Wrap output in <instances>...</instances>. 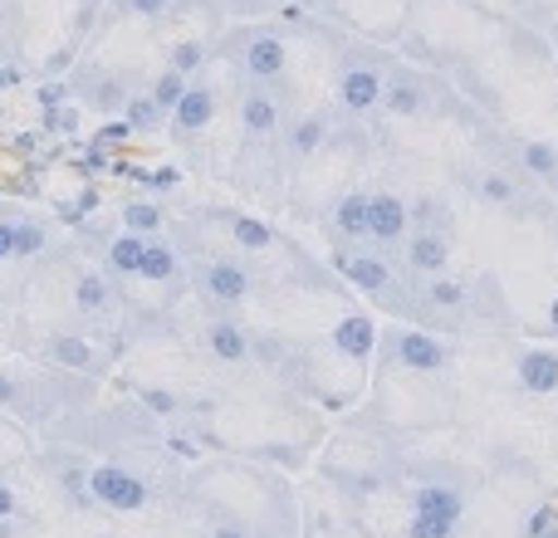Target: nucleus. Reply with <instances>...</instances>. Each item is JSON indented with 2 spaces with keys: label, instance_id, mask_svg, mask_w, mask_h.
<instances>
[{
  "label": "nucleus",
  "instance_id": "nucleus-1",
  "mask_svg": "<svg viewBox=\"0 0 558 538\" xmlns=\"http://www.w3.org/2000/svg\"><path fill=\"white\" fill-rule=\"evenodd\" d=\"M383 113L397 118V123H426V118H461V113H471V108L461 103V94H456L441 74L402 64V59H387Z\"/></svg>",
  "mask_w": 558,
  "mask_h": 538
},
{
  "label": "nucleus",
  "instance_id": "nucleus-2",
  "mask_svg": "<svg viewBox=\"0 0 558 538\" xmlns=\"http://www.w3.org/2000/svg\"><path fill=\"white\" fill-rule=\"evenodd\" d=\"M377 347H383V372H402V377H441L461 357V347L451 338L432 333L422 323L387 328V333H377Z\"/></svg>",
  "mask_w": 558,
  "mask_h": 538
},
{
  "label": "nucleus",
  "instance_id": "nucleus-3",
  "mask_svg": "<svg viewBox=\"0 0 558 538\" xmlns=\"http://www.w3.org/2000/svg\"><path fill=\"white\" fill-rule=\"evenodd\" d=\"M471 510V494L451 475H432L412 490V510H407V538H456Z\"/></svg>",
  "mask_w": 558,
  "mask_h": 538
},
{
  "label": "nucleus",
  "instance_id": "nucleus-4",
  "mask_svg": "<svg viewBox=\"0 0 558 538\" xmlns=\"http://www.w3.org/2000/svg\"><path fill=\"white\" fill-rule=\"evenodd\" d=\"M221 54L231 59V69L245 84H279L289 74V39L270 25H241L226 35Z\"/></svg>",
  "mask_w": 558,
  "mask_h": 538
},
{
  "label": "nucleus",
  "instance_id": "nucleus-5",
  "mask_svg": "<svg viewBox=\"0 0 558 538\" xmlns=\"http://www.w3.org/2000/svg\"><path fill=\"white\" fill-rule=\"evenodd\" d=\"M88 504H98L104 514H118V519H133V514H147V504H153V480L123 461H98L88 465Z\"/></svg>",
  "mask_w": 558,
  "mask_h": 538
},
{
  "label": "nucleus",
  "instance_id": "nucleus-6",
  "mask_svg": "<svg viewBox=\"0 0 558 538\" xmlns=\"http://www.w3.org/2000/svg\"><path fill=\"white\" fill-rule=\"evenodd\" d=\"M387 94V59L383 54H353L333 74V103L343 118H377Z\"/></svg>",
  "mask_w": 558,
  "mask_h": 538
},
{
  "label": "nucleus",
  "instance_id": "nucleus-7",
  "mask_svg": "<svg viewBox=\"0 0 558 538\" xmlns=\"http://www.w3.org/2000/svg\"><path fill=\"white\" fill-rule=\"evenodd\" d=\"M192 284H196V294L206 298V308L231 314V308L251 304L260 279H255V269L245 260H235V255H211V260H202L192 269Z\"/></svg>",
  "mask_w": 558,
  "mask_h": 538
},
{
  "label": "nucleus",
  "instance_id": "nucleus-8",
  "mask_svg": "<svg viewBox=\"0 0 558 538\" xmlns=\"http://www.w3.org/2000/svg\"><path fill=\"white\" fill-rule=\"evenodd\" d=\"M333 269L357 294L373 298V304H383V298L402 284V265H397L392 255L373 250V245H333Z\"/></svg>",
  "mask_w": 558,
  "mask_h": 538
},
{
  "label": "nucleus",
  "instance_id": "nucleus-9",
  "mask_svg": "<svg viewBox=\"0 0 558 538\" xmlns=\"http://www.w3.org/2000/svg\"><path fill=\"white\" fill-rule=\"evenodd\" d=\"M407 235H412V201L397 192H367V245L383 255H402Z\"/></svg>",
  "mask_w": 558,
  "mask_h": 538
},
{
  "label": "nucleus",
  "instance_id": "nucleus-10",
  "mask_svg": "<svg viewBox=\"0 0 558 538\" xmlns=\"http://www.w3.org/2000/svg\"><path fill=\"white\" fill-rule=\"evenodd\" d=\"M451 260H456V225H412L402 255H397V265H402L407 274H416V279L446 274Z\"/></svg>",
  "mask_w": 558,
  "mask_h": 538
},
{
  "label": "nucleus",
  "instance_id": "nucleus-11",
  "mask_svg": "<svg viewBox=\"0 0 558 538\" xmlns=\"http://www.w3.org/2000/svg\"><path fill=\"white\" fill-rule=\"evenodd\" d=\"M202 343H206V357L221 367H245L255 363V333L231 314H211L202 323Z\"/></svg>",
  "mask_w": 558,
  "mask_h": 538
},
{
  "label": "nucleus",
  "instance_id": "nucleus-12",
  "mask_svg": "<svg viewBox=\"0 0 558 538\" xmlns=\"http://www.w3.org/2000/svg\"><path fill=\"white\" fill-rule=\"evenodd\" d=\"M284 127V103L270 84H245L241 88V133L245 143H279Z\"/></svg>",
  "mask_w": 558,
  "mask_h": 538
},
{
  "label": "nucleus",
  "instance_id": "nucleus-13",
  "mask_svg": "<svg viewBox=\"0 0 558 538\" xmlns=\"http://www.w3.org/2000/svg\"><path fill=\"white\" fill-rule=\"evenodd\" d=\"M216 113H221V88L211 84V74H196L192 84H186V94H182V103L172 108V133L177 137H196V133H206V127L216 123Z\"/></svg>",
  "mask_w": 558,
  "mask_h": 538
},
{
  "label": "nucleus",
  "instance_id": "nucleus-14",
  "mask_svg": "<svg viewBox=\"0 0 558 538\" xmlns=\"http://www.w3.org/2000/svg\"><path fill=\"white\" fill-rule=\"evenodd\" d=\"M514 387L534 402L558 396V347H520L514 353Z\"/></svg>",
  "mask_w": 558,
  "mask_h": 538
},
{
  "label": "nucleus",
  "instance_id": "nucleus-15",
  "mask_svg": "<svg viewBox=\"0 0 558 538\" xmlns=\"http://www.w3.org/2000/svg\"><path fill=\"white\" fill-rule=\"evenodd\" d=\"M328 137H333V118L328 113H299V118H284V127H279V147L289 152V162L318 157L328 147Z\"/></svg>",
  "mask_w": 558,
  "mask_h": 538
},
{
  "label": "nucleus",
  "instance_id": "nucleus-16",
  "mask_svg": "<svg viewBox=\"0 0 558 538\" xmlns=\"http://www.w3.org/2000/svg\"><path fill=\"white\" fill-rule=\"evenodd\" d=\"M333 353L348 357V363H367V357L377 353V323H373V314H363V308H348V314H338V323H333Z\"/></svg>",
  "mask_w": 558,
  "mask_h": 538
},
{
  "label": "nucleus",
  "instance_id": "nucleus-17",
  "mask_svg": "<svg viewBox=\"0 0 558 538\" xmlns=\"http://www.w3.org/2000/svg\"><path fill=\"white\" fill-rule=\"evenodd\" d=\"M333 245H367V192H338L328 206Z\"/></svg>",
  "mask_w": 558,
  "mask_h": 538
},
{
  "label": "nucleus",
  "instance_id": "nucleus-18",
  "mask_svg": "<svg viewBox=\"0 0 558 538\" xmlns=\"http://www.w3.org/2000/svg\"><path fill=\"white\" fill-rule=\"evenodd\" d=\"M137 279H147V284H157V289H177L186 279V260H182V250H177L167 235H147V255H143V274Z\"/></svg>",
  "mask_w": 558,
  "mask_h": 538
},
{
  "label": "nucleus",
  "instance_id": "nucleus-19",
  "mask_svg": "<svg viewBox=\"0 0 558 538\" xmlns=\"http://www.w3.org/2000/svg\"><path fill=\"white\" fill-rule=\"evenodd\" d=\"M113 279L104 274V269H84V274L74 279V308L84 318H108L113 314Z\"/></svg>",
  "mask_w": 558,
  "mask_h": 538
},
{
  "label": "nucleus",
  "instance_id": "nucleus-20",
  "mask_svg": "<svg viewBox=\"0 0 558 538\" xmlns=\"http://www.w3.org/2000/svg\"><path fill=\"white\" fill-rule=\"evenodd\" d=\"M143 255H147V235L118 231L113 241H108V250H104V265H108V274L113 279H137L143 274Z\"/></svg>",
  "mask_w": 558,
  "mask_h": 538
},
{
  "label": "nucleus",
  "instance_id": "nucleus-21",
  "mask_svg": "<svg viewBox=\"0 0 558 538\" xmlns=\"http://www.w3.org/2000/svg\"><path fill=\"white\" fill-rule=\"evenodd\" d=\"M226 231H231V241L241 245V250H251V255H265L275 245V231L265 221H255V216H241V211H231L226 216Z\"/></svg>",
  "mask_w": 558,
  "mask_h": 538
},
{
  "label": "nucleus",
  "instance_id": "nucleus-22",
  "mask_svg": "<svg viewBox=\"0 0 558 538\" xmlns=\"http://www.w3.org/2000/svg\"><path fill=\"white\" fill-rule=\"evenodd\" d=\"M123 118H128V127H133V133H157V127H162L172 113H167V108L157 103L153 94H128Z\"/></svg>",
  "mask_w": 558,
  "mask_h": 538
},
{
  "label": "nucleus",
  "instance_id": "nucleus-23",
  "mask_svg": "<svg viewBox=\"0 0 558 538\" xmlns=\"http://www.w3.org/2000/svg\"><path fill=\"white\" fill-rule=\"evenodd\" d=\"M162 225H167L162 206H153V201H128V206H123V231H137V235H162Z\"/></svg>",
  "mask_w": 558,
  "mask_h": 538
},
{
  "label": "nucleus",
  "instance_id": "nucleus-24",
  "mask_svg": "<svg viewBox=\"0 0 558 538\" xmlns=\"http://www.w3.org/2000/svg\"><path fill=\"white\" fill-rule=\"evenodd\" d=\"M206 54H211V49L202 45V39H177L172 49H167V64L177 69V74H186V78H196L206 69Z\"/></svg>",
  "mask_w": 558,
  "mask_h": 538
},
{
  "label": "nucleus",
  "instance_id": "nucleus-25",
  "mask_svg": "<svg viewBox=\"0 0 558 538\" xmlns=\"http://www.w3.org/2000/svg\"><path fill=\"white\" fill-rule=\"evenodd\" d=\"M186 84H192V78H186V74H177V69H172V64H167V69H162V74H157V78H153V88H147V94H153V98H157V103H162V108H167V113H172V108H177V103H182Z\"/></svg>",
  "mask_w": 558,
  "mask_h": 538
},
{
  "label": "nucleus",
  "instance_id": "nucleus-26",
  "mask_svg": "<svg viewBox=\"0 0 558 538\" xmlns=\"http://www.w3.org/2000/svg\"><path fill=\"white\" fill-rule=\"evenodd\" d=\"M49 357H54L59 367H88V357H94V347H88L84 338H64V333H59L54 343H49Z\"/></svg>",
  "mask_w": 558,
  "mask_h": 538
},
{
  "label": "nucleus",
  "instance_id": "nucleus-27",
  "mask_svg": "<svg viewBox=\"0 0 558 538\" xmlns=\"http://www.w3.org/2000/svg\"><path fill=\"white\" fill-rule=\"evenodd\" d=\"M49 245V231L39 221H15V260H25V255H39Z\"/></svg>",
  "mask_w": 558,
  "mask_h": 538
},
{
  "label": "nucleus",
  "instance_id": "nucleus-28",
  "mask_svg": "<svg viewBox=\"0 0 558 538\" xmlns=\"http://www.w3.org/2000/svg\"><path fill=\"white\" fill-rule=\"evenodd\" d=\"M113 5H118V15H133V20H162V15H172L177 0H113Z\"/></svg>",
  "mask_w": 558,
  "mask_h": 538
},
{
  "label": "nucleus",
  "instance_id": "nucleus-29",
  "mask_svg": "<svg viewBox=\"0 0 558 538\" xmlns=\"http://www.w3.org/2000/svg\"><path fill=\"white\" fill-rule=\"evenodd\" d=\"M202 538H255V529H251L245 519H226V514H221V519L206 524Z\"/></svg>",
  "mask_w": 558,
  "mask_h": 538
},
{
  "label": "nucleus",
  "instance_id": "nucleus-30",
  "mask_svg": "<svg viewBox=\"0 0 558 538\" xmlns=\"http://www.w3.org/2000/svg\"><path fill=\"white\" fill-rule=\"evenodd\" d=\"M549 524H558V510L554 504H534L530 510V519H524V538H534V534H544Z\"/></svg>",
  "mask_w": 558,
  "mask_h": 538
},
{
  "label": "nucleus",
  "instance_id": "nucleus-31",
  "mask_svg": "<svg viewBox=\"0 0 558 538\" xmlns=\"http://www.w3.org/2000/svg\"><path fill=\"white\" fill-rule=\"evenodd\" d=\"M10 519H20V494L10 480H0V524H10Z\"/></svg>",
  "mask_w": 558,
  "mask_h": 538
},
{
  "label": "nucleus",
  "instance_id": "nucleus-32",
  "mask_svg": "<svg viewBox=\"0 0 558 538\" xmlns=\"http://www.w3.org/2000/svg\"><path fill=\"white\" fill-rule=\"evenodd\" d=\"M0 260H15V221L0 216Z\"/></svg>",
  "mask_w": 558,
  "mask_h": 538
},
{
  "label": "nucleus",
  "instance_id": "nucleus-33",
  "mask_svg": "<svg viewBox=\"0 0 558 538\" xmlns=\"http://www.w3.org/2000/svg\"><path fill=\"white\" fill-rule=\"evenodd\" d=\"M544 318H549V333H558V294L549 298V308H544Z\"/></svg>",
  "mask_w": 558,
  "mask_h": 538
},
{
  "label": "nucleus",
  "instance_id": "nucleus-34",
  "mask_svg": "<svg viewBox=\"0 0 558 538\" xmlns=\"http://www.w3.org/2000/svg\"><path fill=\"white\" fill-rule=\"evenodd\" d=\"M510 5H520V10H524V15H534V5H539V10H544V0H510ZM534 20H539V15H534Z\"/></svg>",
  "mask_w": 558,
  "mask_h": 538
},
{
  "label": "nucleus",
  "instance_id": "nucleus-35",
  "mask_svg": "<svg viewBox=\"0 0 558 538\" xmlns=\"http://www.w3.org/2000/svg\"><path fill=\"white\" fill-rule=\"evenodd\" d=\"M549 49H554V59H558V20H554V29H549Z\"/></svg>",
  "mask_w": 558,
  "mask_h": 538
},
{
  "label": "nucleus",
  "instance_id": "nucleus-36",
  "mask_svg": "<svg viewBox=\"0 0 558 538\" xmlns=\"http://www.w3.org/2000/svg\"><path fill=\"white\" fill-rule=\"evenodd\" d=\"M534 538H558V524H549V529H544V534H534Z\"/></svg>",
  "mask_w": 558,
  "mask_h": 538
},
{
  "label": "nucleus",
  "instance_id": "nucleus-37",
  "mask_svg": "<svg viewBox=\"0 0 558 538\" xmlns=\"http://www.w3.org/2000/svg\"><path fill=\"white\" fill-rule=\"evenodd\" d=\"M554 103H558V88H554Z\"/></svg>",
  "mask_w": 558,
  "mask_h": 538
}]
</instances>
